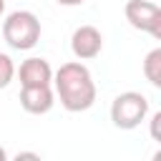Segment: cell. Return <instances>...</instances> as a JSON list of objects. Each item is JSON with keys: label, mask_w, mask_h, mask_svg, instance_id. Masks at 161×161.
I'll return each mask as SVG.
<instances>
[{"label": "cell", "mask_w": 161, "mask_h": 161, "mask_svg": "<svg viewBox=\"0 0 161 161\" xmlns=\"http://www.w3.org/2000/svg\"><path fill=\"white\" fill-rule=\"evenodd\" d=\"M146 116H148V98L138 91L118 93L111 103V121L121 131H131V128L141 126V121H146Z\"/></svg>", "instance_id": "3"}, {"label": "cell", "mask_w": 161, "mask_h": 161, "mask_svg": "<svg viewBox=\"0 0 161 161\" xmlns=\"http://www.w3.org/2000/svg\"><path fill=\"white\" fill-rule=\"evenodd\" d=\"M148 33H151L156 40H161V8H158V13H156V18H153V23H151Z\"/></svg>", "instance_id": "11"}, {"label": "cell", "mask_w": 161, "mask_h": 161, "mask_svg": "<svg viewBox=\"0 0 161 161\" xmlns=\"http://www.w3.org/2000/svg\"><path fill=\"white\" fill-rule=\"evenodd\" d=\"M143 75H146V80L153 88L161 91V48H153V50L146 53V58H143Z\"/></svg>", "instance_id": "8"}, {"label": "cell", "mask_w": 161, "mask_h": 161, "mask_svg": "<svg viewBox=\"0 0 161 161\" xmlns=\"http://www.w3.org/2000/svg\"><path fill=\"white\" fill-rule=\"evenodd\" d=\"M70 50L78 60H93L103 50V35L96 25H80L70 35Z\"/></svg>", "instance_id": "4"}, {"label": "cell", "mask_w": 161, "mask_h": 161, "mask_svg": "<svg viewBox=\"0 0 161 161\" xmlns=\"http://www.w3.org/2000/svg\"><path fill=\"white\" fill-rule=\"evenodd\" d=\"M23 158H33V161H40V153H35V151H20V153H15V161H23Z\"/></svg>", "instance_id": "12"}, {"label": "cell", "mask_w": 161, "mask_h": 161, "mask_svg": "<svg viewBox=\"0 0 161 161\" xmlns=\"http://www.w3.org/2000/svg\"><path fill=\"white\" fill-rule=\"evenodd\" d=\"M3 38L13 50H30L40 40V20L30 10H13L3 23Z\"/></svg>", "instance_id": "2"}, {"label": "cell", "mask_w": 161, "mask_h": 161, "mask_svg": "<svg viewBox=\"0 0 161 161\" xmlns=\"http://www.w3.org/2000/svg\"><path fill=\"white\" fill-rule=\"evenodd\" d=\"M53 68L45 58H28L18 68L20 86H50L53 83Z\"/></svg>", "instance_id": "6"}, {"label": "cell", "mask_w": 161, "mask_h": 161, "mask_svg": "<svg viewBox=\"0 0 161 161\" xmlns=\"http://www.w3.org/2000/svg\"><path fill=\"white\" fill-rule=\"evenodd\" d=\"M148 133H151V138H153L156 143H161V111H156V113L151 116V121H148Z\"/></svg>", "instance_id": "10"}, {"label": "cell", "mask_w": 161, "mask_h": 161, "mask_svg": "<svg viewBox=\"0 0 161 161\" xmlns=\"http://www.w3.org/2000/svg\"><path fill=\"white\" fill-rule=\"evenodd\" d=\"M3 13H5V0H0V18H3Z\"/></svg>", "instance_id": "15"}, {"label": "cell", "mask_w": 161, "mask_h": 161, "mask_svg": "<svg viewBox=\"0 0 161 161\" xmlns=\"http://www.w3.org/2000/svg\"><path fill=\"white\" fill-rule=\"evenodd\" d=\"M53 86H55V96L60 98V106L70 113L88 111L96 103L98 91H96L93 75L80 60L63 63L53 75Z\"/></svg>", "instance_id": "1"}, {"label": "cell", "mask_w": 161, "mask_h": 161, "mask_svg": "<svg viewBox=\"0 0 161 161\" xmlns=\"http://www.w3.org/2000/svg\"><path fill=\"white\" fill-rule=\"evenodd\" d=\"M123 13H126V20H128L131 28H136L141 33H148V28H151V23L158 13V5H153L151 0H128Z\"/></svg>", "instance_id": "7"}, {"label": "cell", "mask_w": 161, "mask_h": 161, "mask_svg": "<svg viewBox=\"0 0 161 161\" xmlns=\"http://www.w3.org/2000/svg\"><path fill=\"white\" fill-rule=\"evenodd\" d=\"M0 161H8V151H5L3 146H0Z\"/></svg>", "instance_id": "14"}, {"label": "cell", "mask_w": 161, "mask_h": 161, "mask_svg": "<svg viewBox=\"0 0 161 161\" xmlns=\"http://www.w3.org/2000/svg\"><path fill=\"white\" fill-rule=\"evenodd\" d=\"M20 106L33 116H43L55 106V91L50 86H23L20 88Z\"/></svg>", "instance_id": "5"}, {"label": "cell", "mask_w": 161, "mask_h": 161, "mask_svg": "<svg viewBox=\"0 0 161 161\" xmlns=\"http://www.w3.org/2000/svg\"><path fill=\"white\" fill-rule=\"evenodd\" d=\"M58 5H65V8H75V5H83L86 0H55Z\"/></svg>", "instance_id": "13"}, {"label": "cell", "mask_w": 161, "mask_h": 161, "mask_svg": "<svg viewBox=\"0 0 161 161\" xmlns=\"http://www.w3.org/2000/svg\"><path fill=\"white\" fill-rule=\"evenodd\" d=\"M15 63H13V58L8 55V53H0V88H8L10 83H13V78H15Z\"/></svg>", "instance_id": "9"}]
</instances>
